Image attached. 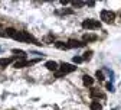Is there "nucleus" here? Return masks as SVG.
Masks as SVG:
<instances>
[{
    "label": "nucleus",
    "instance_id": "1",
    "mask_svg": "<svg viewBox=\"0 0 121 110\" xmlns=\"http://www.w3.org/2000/svg\"><path fill=\"white\" fill-rule=\"evenodd\" d=\"M13 39L14 41H20V42H32L35 45H42V43L38 42V39L33 35H30L29 32H26V30H20V32L16 30V33L13 35Z\"/></svg>",
    "mask_w": 121,
    "mask_h": 110
},
{
    "label": "nucleus",
    "instance_id": "2",
    "mask_svg": "<svg viewBox=\"0 0 121 110\" xmlns=\"http://www.w3.org/2000/svg\"><path fill=\"white\" fill-rule=\"evenodd\" d=\"M73 71H77V67H75L73 64H69V62H62L59 67V72H56V78H60V77H64L69 72H73Z\"/></svg>",
    "mask_w": 121,
    "mask_h": 110
},
{
    "label": "nucleus",
    "instance_id": "3",
    "mask_svg": "<svg viewBox=\"0 0 121 110\" xmlns=\"http://www.w3.org/2000/svg\"><path fill=\"white\" fill-rule=\"evenodd\" d=\"M99 16H101V20L105 23H114V20H115V13L112 10H108V9L101 10Z\"/></svg>",
    "mask_w": 121,
    "mask_h": 110
},
{
    "label": "nucleus",
    "instance_id": "4",
    "mask_svg": "<svg viewBox=\"0 0 121 110\" xmlns=\"http://www.w3.org/2000/svg\"><path fill=\"white\" fill-rule=\"evenodd\" d=\"M101 22L99 20H95V19H85L82 22V28L84 29H91V30H97V29H101Z\"/></svg>",
    "mask_w": 121,
    "mask_h": 110
},
{
    "label": "nucleus",
    "instance_id": "5",
    "mask_svg": "<svg viewBox=\"0 0 121 110\" xmlns=\"http://www.w3.org/2000/svg\"><path fill=\"white\" fill-rule=\"evenodd\" d=\"M36 62H39V58L38 59H30V61H27V59H17L13 64V67L14 68H25V67H30V65L36 64Z\"/></svg>",
    "mask_w": 121,
    "mask_h": 110
},
{
    "label": "nucleus",
    "instance_id": "6",
    "mask_svg": "<svg viewBox=\"0 0 121 110\" xmlns=\"http://www.w3.org/2000/svg\"><path fill=\"white\" fill-rule=\"evenodd\" d=\"M66 43H68V48H69V49H71V48H82V46H85V42L77 41V39H69Z\"/></svg>",
    "mask_w": 121,
    "mask_h": 110
},
{
    "label": "nucleus",
    "instance_id": "7",
    "mask_svg": "<svg viewBox=\"0 0 121 110\" xmlns=\"http://www.w3.org/2000/svg\"><path fill=\"white\" fill-rule=\"evenodd\" d=\"M89 96L92 97V99H105V94H104L99 88H91Z\"/></svg>",
    "mask_w": 121,
    "mask_h": 110
},
{
    "label": "nucleus",
    "instance_id": "8",
    "mask_svg": "<svg viewBox=\"0 0 121 110\" xmlns=\"http://www.w3.org/2000/svg\"><path fill=\"white\" fill-rule=\"evenodd\" d=\"M82 81H84V86H86V87H92L94 86V78L91 75H88V74L82 75Z\"/></svg>",
    "mask_w": 121,
    "mask_h": 110
},
{
    "label": "nucleus",
    "instance_id": "9",
    "mask_svg": "<svg viewBox=\"0 0 121 110\" xmlns=\"http://www.w3.org/2000/svg\"><path fill=\"white\" fill-rule=\"evenodd\" d=\"M45 67H46L49 71H53V72L59 70V65L56 64L55 61H46V62H45Z\"/></svg>",
    "mask_w": 121,
    "mask_h": 110
},
{
    "label": "nucleus",
    "instance_id": "10",
    "mask_svg": "<svg viewBox=\"0 0 121 110\" xmlns=\"http://www.w3.org/2000/svg\"><path fill=\"white\" fill-rule=\"evenodd\" d=\"M14 59H16V57H10V58H2V59H0V67H2V68H6L9 64H12V62H13ZM17 59H19V58H17Z\"/></svg>",
    "mask_w": 121,
    "mask_h": 110
},
{
    "label": "nucleus",
    "instance_id": "11",
    "mask_svg": "<svg viewBox=\"0 0 121 110\" xmlns=\"http://www.w3.org/2000/svg\"><path fill=\"white\" fill-rule=\"evenodd\" d=\"M98 39V36L97 35H94V33H85L84 36H82V42H94V41H97Z\"/></svg>",
    "mask_w": 121,
    "mask_h": 110
},
{
    "label": "nucleus",
    "instance_id": "12",
    "mask_svg": "<svg viewBox=\"0 0 121 110\" xmlns=\"http://www.w3.org/2000/svg\"><path fill=\"white\" fill-rule=\"evenodd\" d=\"M12 54H14V57L16 58H19V59H26V52L25 51H22V49H12Z\"/></svg>",
    "mask_w": 121,
    "mask_h": 110
},
{
    "label": "nucleus",
    "instance_id": "13",
    "mask_svg": "<svg viewBox=\"0 0 121 110\" xmlns=\"http://www.w3.org/2000/svg\"><path fill=\"white\" fill-rule=\"evenodd\" d=\"M89 107H91V110H102V104H101L98 100H94V101H91Z\"/></svg>",
    "mask_w": 121,
    "mask_h": 110
},
{
    "label": "nucleus",
    "instance_id": "14",
    "mask_svg": "<svg viewBox=\"0 0 121 110\" xmlns=\"http://www.w3.org/2000/svg\"><path fill=\"white\" fill-rule=\"evenodd\" d=\"M55 46H56L58 49H69L68 48V43L66 42H62V41H56L55 42Z\"/></svg>",
    "mask_w": 121,
    "mask_h": 110
},
{
    "label": "nucleus",
    "instance_id": "15",
    "mask_svg": "<svg viewBox=\"0 0 121 110\" xmlns=\"http://www.w3.org/2000/svg\"><path fill=\"white\" fill-rule=\"evenodd\" d=\"M46 43H53V41H55V36L52 35V33H49L48 36H45V39H43Z\"/></svg>",
    "mask_w": 121,
    "mask_h": 110
},
{
    "label": "nucleus",
    "instance_id": "16",
    "mask_svg": "<svg viewBox=\"0 0 121 110\" xmlns=\"http://www.w3.org/2000/svg\"><path fill=\"white\" fill-rule=\"evenodd\" d=\"M95 77H97V80H98V81H104V78H105L104 74H102V71H99V70L95 72Z\"/></svg>",
    "mask_w": 121,
    "mask_h": 110
},
{
    "label": "nucleus",
    "instance_id": "17",
    "mask_svg": "<svg viewBox=\"0 0 121 110\" xmlns=\"http://www.w3.org/2000/svg\"><path fill=\"white\" fill-rule=\"evenodd\" d=\"M91 57H92V51H86V52L84 54L82 59H84V61H89V59H91Z\"/></svg>",
    "mask_w": 121,
    "mask_h": 110
},
{
    "label": "nucleus",
    "instance_id": "18",
    "mask_svg": "<svg viewBox=\"0 0 121 110\" xmlns=\"http://www.w3.org/2000/svg\"><path fill=\"white\" fill-rule=\"evenodd\" d=\"M85 5H86V2H72V6L73 7H82Z\"/></svg>",
    "mask_w": 121,
    "mask_h": 110
},
{
    "label": "nucleus",
    "instance_id": "19",
    "mask_svg": "<svg viewBox=\"0 0 121 110\" xmlns=\"http://www.w3.org/2000/svg\"><path fill=\"white\" fill-rule=\"evenodd\" d=\"M73 64H81V62H84V59H82V57H73Z\"/></svg>",
    "mask_w": 121,
    "mask_h": 110
},
{
    "label": "nucleus",
    "instance_id": "20",
    "mask_svg": "<svg viewBox=\"0 0 121 110\" xmlns=\"http://www.w3.org/2000/svg\"><path fill=\"white\" fill-rule=\"evenodd\" d=\"M58 13H62V14H72L73 10H72V9H64L62 12H58Z\"/></svg>",
    "mask_w": 121,
    "mask_h": 110
},
{
    "label": "nucleus",
    "instance_id": "21",
    "mask_svg": "<svg viewBox=\"0 0 121 110\" xmlns=\"http://www.w3.org/2000/svg\"><path fill=\"white\" fill-rule=\"evenodd\" d=\"M105 87H107V90H108V91H111V93L114 91V86H112L111 83H107V84H105Z\"/></svg>",
    "mask_w": 121,
    "mask_h": 110
},
{
    "label": "nucleus",
    "instance_id": "22",
    "mask_svg": "<svg viewBox=\"0 0 121 110\" xmlns=\"http://www.w3.org/2000/svg\"><path fill=\"white\" fill-rule=\"evenodd\" d=\"M2 32H4V29L2 28V25H0V35H2Z\"/></svg>",
    "mask_w": 121,
    "mask_h": 110
},
{
    "label": "nucleus",
    "instance_id": "23",
    "mask_svg": "<svg viewBox=\"0 0 121 110\" xmlns=\"http://www.w3.org/2000/svg\"><path fill=\"white\" fill-rule=\"evenodd\" d=\"M112 110H118V107H115V109H112Z\"/></svg>",
    "mask_w": 121,
    "mask_h": 110
}]
</instances>
